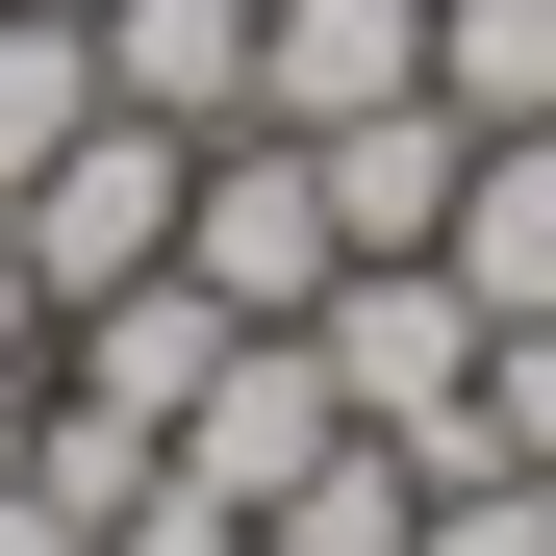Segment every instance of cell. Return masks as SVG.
<instances>
[{
	"label": "cell",
	"mask_w": 556,
	"mask_h": 556,
	"mask_svg": "<svg viewBox=\"0 0 556 556\" xmlns=\"http://www.w3.org/2000/svg\"><path fill=\"white\" fill-rule=\"evenodd\" d=\"M0 556H102V531H76V506H51V481H0Z\"/></svg>",
	"instance_id": "obj_14"
},
{
	"label": "cell",
	"mask_w": 556,
	"mask_h": 556,
	"mask_svg": "<svg viewBox=\"0 0 556 556\" xmlns=\"http://www.w3.org/2000/svg\"><path fill=\"white\" fill-rule=\"evenodd\" d=\"M304 177H329V228H354V253H430V228H455V177H481V127H455V102H354V127H304Z\"/></svg>",
	"instance_id": "obj_6"
},
{
	"label": "cell",
	"mask_w": 556,
	"mask_h": 556,
	"mask_svg": "<svg viewBox=\"0 0 556 556\" xmlns=\"http://www.w3.org/2000/svg\"><path fill=\"white\" fill-rule=\"evenodd\" d=\"M26 430H51V354H0V481H26Z\"/></svg>",
	"instance_id": "obj_15"
},
{
	"label": "cell",
	"mask_w": 556,
	"mask_h": 556,
	"mask_svg": "<svg viewBox=\"0 0 556 556\" xmlns=\"http://www.w3.org/2000/svg\"><path fill=\"white\" fill-rule=\"evenodd\" d=\"M228 556H253V531H228Z\"/></svg>",
	"instance_id": "obj_18"
},
{
	"label": "cell",
	"mask_w": 556,
	"mask_h": 556,
	"mask_svg": "<svg viewBox=\"0 0 556 556\" xmlns=\"http://www.w3.org/2000/svg\"><path fill=\"white\" fill-rule=\"evenodd\" d=\"M177 278H203L228 329H304L329 278H354V228H329L304 127H203V177H177Z\"/></svg>",
	"instance_id": "obj_1"
},
{
	"label": "cell",
	"mask_w": 556,
	"mask_h": 556,
	"mask_svg": "<svg viewBox=\"0 0 556 556\" xmlns=\"http://www.w3.org/2000/svg\"><path fill=\"white\" fill-rule=\"evenodd\" d=\"M405 556H556V481H430Z\"/></svg>",
	"instance_id": "obj_13"
},
{
	"label": "cell",
	"mask_w": 556,
	"mask_h": 556,
	"mask_svg": "<svg viewBox=\"0 0 556 556\" xmlns=\"http://www.w3.org/2000/svg\"><path fill=\"white\" fill-rule=\"evenodd\" d=\"M76 26H102V0H76Z\"/></svg>",
	"instance_id": "obj_17"
},
{
	"label": "cell",
	"mask_w": 556,
	"mask_h": 556,
	"mask_svg": "<svg viewBox=\"0 0 556 556\" xmlns=\"http://www.w3.org/2000/svg\"><path fill=\"white\" fill-rule=\"evenodd\" d=\"M329 430H354V405H329V354H304V329H228V380H203V405H177V481H203V506L253 531V506H278V481H304V455H329Z\"/></svg>",
	"instance_id": "obj_4"
},
{
	"label": "cell",
	"mask_w": 556,
	"mask_h": 556,
	"mask_svg": "<svg viewBox=\"0 0 556 556\" xmlns=\"http://www.w3.org/2000/svg\"><path fill=\"white\" fill-rule=\"evenodd\" d=\"M430 102L455 127H556V0H430Z\"/></svg>",
	"instance_id": "obj_11"
},
{
	"label": "cell",
	"mask_w": 556,
	"mask_h": 556,
	"mask_svg": "<svg viewBox=\"0 0 556 556\" xmlns=\"http://www.w3.org/2000/svg\"><path fill=\"white\" fill-rule=\"evenodd\" d=\"M481 481H556V304L481 329Z\"/></svg>",
	"instance_id": "obj_12"
},
{
	"label": "cell",
	"mask_w": 556,
	"mask_h": 556,
	"mask_svg": "<svg viewBox=\"0 0 556 556\" xmlns=\"http://www.w3.org/2000/svg\"><path fill=\"white\" fill-rule=\"evenodd\" d=\"M76 127H102V26H76V0H0V203H26Z\"/></svg>",
	"instance_id": "obj_10"
},
{
	"label": "cell",
	"mask_w": 556,
	"mask_h": 556,
	"mask_svg": "<svg viewBox=\"0 0 556 556\" xmlns=\"http://www.w3.org/2000/svg\"><path fill=\"white\" fill-rule=\"evenodd\" d=\"M177 177H203V127L102 102V127H76V152L26 177V203H0V228H26V278H51V329L102 304V278H152V253H177Z\"/></svg>",
	"instance_id": "obj_2"
},
{
	"label": "cell",
	"mask_w": 556,
	"mask_h": 556,
	"mask_svg": "<svg viewBox=\"0 0 556 556\" xmlns=\"http://www.w3.org/2000/svg\"><path fill=\"white\" fill-rule=\"evenodd\" d=\"M455 304H481V329H531L556 304V127H481V177H455Z\"/></svg>",
	"instance_id": "obj_8"
},
{
	"label": "cell",
	"mask_w": 556,
	"mask_h": 556,
	"mask_svg": "<svg viewBox=\"0 0 556 556\" xmlns=\"http://www.w3.org/2000/svg\"><path fill=\"white\" fill-rule=\"evenodd\" d=\"M0 354H51V278H26V228H0Z\"/></svg>",
	"instance_id": "obj_16"
},
{
	"label": "cell",
	"mask_w": 556,
	"mask_h": 556,
	"mask_svg": "<svg viewBox=\"0 0 556 556\" xmlns=\"http://www.w3.org/2000/svg\"><path fill=\"white\" fill-rule=\"evenodd\" d=\"M405 531H430V455H405V430H329L304 481L253 506V556H405Z\"/></svg>",
	"instance_id": "obj_9"
},
{
	"label": "cell",
	"mask_w": 556,
	"mask_h": 556,
	"mask_svg": "<svg viewBox=\"0 0 556 556\" xmlns=\"http://www.w3.org/2000/svg\"><path fill=\"white\" fill-rule=\"evenodd\" d=\"M253 26H278V0H102V102H152V127H253Z\"/></svg>",
	"instance_id": "obj_7"
},
{
	"label": "cell",
	"mask_w": 556,
	"mask_h": 556,
	"mask_svg": "<svg viewBox=\"0 0 556 556\" xmlns=\"http://www.w3.org/2000/svg\"><path fill=\"white\" fill-rule=\"evenodd\" d=\"M354 102H430V0H278L253 26V127H354Z\"/></svg>",
	"instance_id": "obj_5"
},
{
	"label": "cell",
	"mask_w": 556,
	"mask_h": 556,
	"mask_svg": "<svg viewBox=\"0 0 556 556\" xmlns=\"http://www.w3.org/2000/svg\"><path fill=\"white\" fill-rule=\"evenodd\" d=\"M51 380H76V405H102V430H152V455H177V405H203V380H228V304H203V278H177V253H152V278H102V304H76V329H51Z\"/></svg>",
	"instance_id": "obj_3"
}]
</instances>
